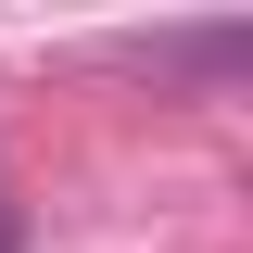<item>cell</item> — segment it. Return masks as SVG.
Instances as JSON below:
<instances>
[{"instance_id": "1", "label": "cell", "mask_w": 253, "mask_h": 253, "mask_svg": "<svg viewBox=\"0 0 253 253\" xmlns=\"http://www.w3.org/2000/svg\"><path fill=\"white\" fill-rule=\"evenodd\" d=\"M0 253H13V203H0Z\"/></svg>"}]
</instances>
